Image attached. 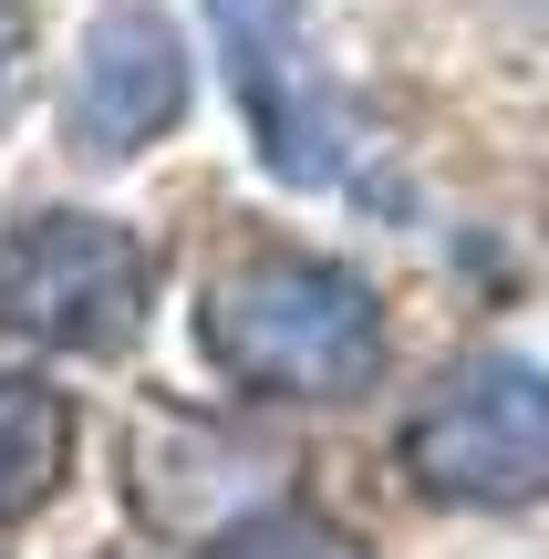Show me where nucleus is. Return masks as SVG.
I'll return each instance as SVG.
<instances>
[{
  "mask_svg": "<svg viewBox=\"0 0 549 559\" xmlns=\"http://www.w3.org/2000/svg\"><path fill=\"white\" fill-rule=\"evenodd\" d=\"M405 477L435 508H529L549 498V373L529 353H467L405 415Z\"/></svg>",
  "mask_w": 549,
  "mask_h": 559,
  "instance_id": "obj_4",
  "label": "nucleus"
},
{
  "mask_svg": "<svg viewBox=\"0 0 549 559\" xmlns=\"http://www.w3.org/2000/svg\"><path fill=\"white\" fill-rule=\"evenodd\" d=\"M62 477H73V394L0 362V528L32 519Z\"/></svg>",
  "mask_w": 549,
  "mask_h": 559,
  "instance_id": "obj_6",
  "label": "nucleus"
},
{
  "mask_svg": "<svg viewBox=\"0 0 549 559\" xmlns=\"http://www.w3.org/2000/svg\"><path fill=\"white\" fill-rule=\"evenodd\" d=\"M156 311V249L124 218L94 207H32V218L0 239V332L41 342V353L104 362L145 332Z\"/></svg>",
  "mask_w": 549,
  "mask_h": 559,
  "instance_id": "obj_2",
  "label": "nucleus"
},
{
  "mask_svg": "<svg viewBox=\"0 0 549 559\" xmlns=\"http://www.w3.org/2000/svg\"><path fill=\"white\" fill-rule=\"evenodd\" d=\"M207 559H363L332 519H311V508H249L239 528H218V549Z\"/></svg>",
  "mask_w": 549,
  "mask_h": 559,
  "instance_id": "obj_7",
  "label": "nucleus"
},
{
  "mask_svg": "<svg viewBox=\"0 0 549 559\" xmlns=\"http://www.w3.org/2000/svg\"><path fill=\"white\" fill-rule=\"evenodd\" d=\"M207 41H218V73L249 115V145L281 187H353L363 177V124H353L343 83L322 73V41H311L301 0H198Z\"/></svg>",
  "mask_w": 549,
  "mask_h": 559,
  "instance_id": "obj_3",
  "label": "nucleus"
},
{
  "mask_svg": "<svg viewBox=\"0 0 549 559\" xmlns=\"http://www.w3.org/2000/svg\"><path fill=\"white\" fill-rule=\"evenodd\" d=\"M198 342L260 404H353L384 373V300L322 249H249L207 280Z\"/></svg>",
  "mask_w": 549,
  "mask_h": 559,
  "instance_id": "obj_1",
  "label": "nucleus"
},
{
  "mask_svg": "<svg viewBox=\"0 0 549 559\" xmlns=\"http://www.w3.org/2000/svg\"><path fill=\"white\" fill-rule=\"evenodd\" d=\"M21 52H32V11H21V0H0V104H11V73H21Z\"/></svg>",
  "mask_w": 549,
  "mask_h": 559,
  "instance_id": "obj_8",
  "label": "nucleus"
},
{
  "mask_svg": "<svg viewBox=\"0 0 549 559\" xmlns=\"http://www.w3.org/2000/svg\"><path fill=\"white\" fill-rule=\"evenodd\" d=\"M177 115H187V32L156 11V0H104V11L83 21L73 94H62L73 156L124 166L156 135H177Z\"/></svg>",
  "mask_w": 549,
  "mask_h": 559,
  "instance_id": "obj_5",
  "label": "nucleus"
}]
</instances>
